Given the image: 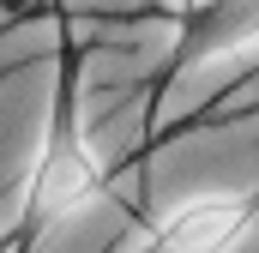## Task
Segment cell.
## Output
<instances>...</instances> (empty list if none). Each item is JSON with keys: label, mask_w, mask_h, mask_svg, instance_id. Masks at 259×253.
Here are the masks:
<instances>
[{"label": "cell", "mask_w": 259, "mask_h": 253, "mask_svg": "<svg viewBox=\"0 0 259 253\" xmlns=\"http://www.w3.org/2000/svg\"><path fill=\"white\" fill-rule=\"evenodd\" d=\"M109 193V163L103 151L91 145L84 115H78V66H61V85H55V103H49V126H42V145L18 181V211H12V235L24 241V253L36 247L49 229H61L72 217H84L97 199Z\"/></svg>", "instance_id": "cell-1"}, {"label": "cell", "mask_w": 259, "mask_h": 253, "mask_svg": "<svg viewBox=\"0 0 259 253\" xmlns=\"http://www.w3.org/2000/svg\"><path fill=\"white\" fill-rule=\"evenodd\" d=\"M259 235V193H199L133 229L115 253H241Z\"/></svg>", "instance_id": "cell-2"}, {"label": "cell", "mask_w": 259, "mask_h": 253, "mask_svg": "<svg viewBox=\"0 0 259 253\" xmlns=\"http://www.w3.org/2000/svg\"><path fill=\"white\" fill-rule=\"evenodd\" d=\"M259 49V0H193L175 18V49H169V78L193 72L205 61Z\"/></svg>", "instance_id": "cell-3"}, {"label": "cell", "mask_w": 259, "mask_h": 253, "mask_svg": "<svg viewBox=\"0 0 259 253\" xmlns=\"http://www.w3.org/2000/svg\"><path fill=\"white\" fill-rule=\"evenodd\" d=\"M0 253H24V241H18L12 229H0Z\"/></svg>", "instance_id": "cell-4"}, {"label": "cell", "mask_w": 259, "mask_h": 253, "mask_svg": "<svg viewBox=\"0 0 259 253\" xmlns=\"http://www.w3.org/2000/svg\"><path fill=\"white\" fill-rule=\"evenodd\" d=\"M169 6H175V18H181V12H187V6H193V0H169Z\"/></svg>", "instance_id": "cell-5"}]
</instances>
